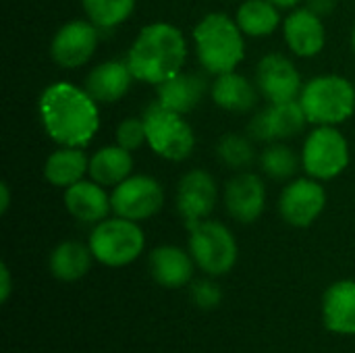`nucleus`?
Segmentation results:
<instances>
[{
	"label": "nucleus",
	"mask_w": 355,
	"mask_h": 353,
	"mask_svg": "<svg viewBox=\"0 0 355 353\" xmlns=\"http://www.w3.org/2000/svg\"><path fill=\"white\" fill-rule=\"evenodd\" d=\"M37 110L46 133L60 146L83 148L100 127L98 102L85 89L67 81L48 85L40 96Z\"/></svg>",
	"instance_id": "obj_1"
},
{
	"label": "nucleus",
	"mask_w": 355,
	"mask_h": 353,
	"mask_svg": "<svg viewBox=\"0 0 355 353\" xmlns=\"http://www.w3.org/2000/svg\"><path fill=\"white\" fill-rule=\"evenodd\" d=\"M187 58V42L175 25H146L129 48L127 62L137 81L160 85L183 71Z\"/></svg>",
	"instance_id": "obj_2"
},
{
	"label": "nucleus",
	"mask_w": 355,
	"mask_h": 353,
	"mask_svg": "<svg viewBox=\"0 0 355 353\" xmlns=\"http://www.w3.org/2000/svg\"><path fill=\"white\" fill-rule=\"evenodd\" d=\"M193 42L200 64L212 75L235 71L245 56L243 31L225 12L206 15L193 29Z\"/></svg>",
	"instance_id": "obj_3"
},
{
	"label": "nucleus",
	"mask_w": 355,
	"mask_h": 353,
	"mask_svg": "<svg viewBox=\"0 0 355 353\" xmlns=\"http://www.w3.org/2000/svg\"><path fill=\"white\" fill-rule=\"evenodd\" d=\"M300 104L314 125H339L355 110L354 85L339 75H320L310 79L300 94Z\"/></svg>",
	"instance_id": "obj_4"
},
{
	"label": "nucleus",
	"mask_w": 355,
	"mask_h": 353,
	"mask_svg": "<svg viewBox=\"0 0 355 353\" xmlns=\"http://www.w3.org/2000/svg\"><path fill=\"white\" fill-rule=\"evenodd\" d=\"M87 246L94 254V260L100 264L108 268H123L141 256L146 237L135 221L114 216L104 218L94 227Z\"/></svg>",
	"instance_id": "obj_5"
},
{
	"label": "nucleus",
	"mask_w": 355,
	"mask_h": 353,
	"mask_svg": "<svg viewBox=\"0 0 355 353\" xmlns=\"http://www.w3.org/2000/svg\"><path fill=\"white\" fill-rule=\"evenodd\" d=\"M141 119L146 123L148 144L158 156L173 160V162H179L191 156L196 148V135L189 123L183 119V114L164 108L156 100L146 106Z\"/></svg>",
	"instance_id": "obj_6"
},
{
	"label": "nucleus",
	"mask_w": 355,
	"mask_h": 353,
	"mask_svg": "<svg viewBox=\"0 0 355 353\" xmlns=\"http://www.w3.org/2000/svg\"><path fill=\"white\" fill-rule=\"evenodd\" d=\"M189 254L196 266L208 277H223L237 264V241L233 233L216 221H202L189 229Z\"/></svg>",
	"instance_id": "obj_7"
},
{
	"label": "nucleus",
	"mask_w": 355,
	"mask_h": 353,
	"mask_svg": "<svg viewBox=\"0 0 355 353\" xmlns=\"http://www.w3.org/2000/svg\"><path fill=\"white\" fill-rule=\"evenodd\" d=\"M302 164L312 179L327 181L349 164V146L335 125H318L304 141Z\"/></svg>",
	"instance_id": "obj_8"
},
{
	"label": "nucleus",
	"mask_w": 355,
	"mask_h": 353,
	"mask_svg": "<svg viewBox=\"0 0 355 353\" xmlns=\"http://www.w3.org/2000/svg\"><path fill=\"white\" fill-rule=\"evenodd\" d=\"M110 202H112V212L116 216L139 223L160 212L164 204V191L154 177L131 175L119 185H114Z\"/></svg>",
	"instance_id": "obj_9"
},
{
	"label": "nucleus",
	"mask_w": 355,
	"mask_h": 353,
	"mask_svg": "<svg viewBox=\"0 0 355 353\" xmlns=\"http://www.w3.org/2000/svg\"><path fill=\"white\" fill-rule=\"evenodd\" d=\"M306 123L308 117L300 100L270 102V106L262 108L252 117V121L248 123V135L254 141H262V144L285 141L302 133Z\"/></svg>",
	"instance_id": "obj_10"
},
{
	"label": "nucleus",
	"mask_w": 355,
	"mask_h": 353,
	"mask_svg": "<svg viewBox=\"0 0 355 353\" xmlns=\"http://www.w3.org/2000/svg\"><path fill=\"white\" fill-rule=\"evenodd\" d=\"M100 27L92 21L75 19L64 23L52 37L50 56L62 69H77L83 67L98 48L100 42Z\"/></svg>",
	"instance_id": "obj_11"
},
{
	"label": "nucleus",
	"mask_w": 355,
	"mask_h": 353,
	"mask_svg": "<svg viewBox=\"0 0 355 353\" xmlns=\"http://www.w3.org/2000/svg\"><path fill=\"white\" fill-rule=\"evenodd\" d=\"M218 200V187L210 173L196 169L181 177L177 187V212L185 221V227L191 229L198 223L206 221Z\"/></svg>",
	"instance_id": "obj_12"
},
{
	"label": "nucleus",
	"mask_w": 355,
	"mask_h": 353,
	"mask_svg": "<svg viewBox=\"0 0 355 353\" xmlns=\"http://www.w3.org/2000/svg\"><path fill=\"white\" fill-rule=\"evenodd\" d=\"M327 193L318 179H295L285 185L279 198V212L285 223L297 229L310 227L324 210Z\"/></svg>",
	"instance_id": "obj_13"
},
{
	"label": "nucleus",
	"mask_w": 355,
	"mask_h": 353,
	"mask_svg": "<svg viewBox=\"0 0 355 353\" xmlns=\"http://www.w3.org/2000/svg\"><path fill=\"white\" fill-rule=\"evenodd\" d=\"M256 85L260 94L268 102H287V100H297L302 94V75L295 69V64L279 54H266L258 67H256Z\"/></svg>",
	"instance_id": "obj_14"
},
{
	"label": "nucleus",
	"mask_w": 355,
	"mask_h": 353,
	"mask_svg": "<svg viewBox=\"0 0 355 353\" xmlns=\"http://www.w3.org/2000/svg\"><path fill=\"white\" fill-rule=\"evenodd\" d=\"M227 212L243 225L256 223L266 208V185L254 173H239L225 185Z\"/></svg>",
	"instance_id": "obj_15"
},
{
	"label": "nucleus",
	"mask_w": 355,
	"mask_h": 353,
	"mask_svg": "<svg viewBox=\"0 0 355 353\" xmlns=\"http://www.w3.org/2000/svg\"><path fill=\"white\" fill-rule=\"evenodd\" d=\"M283 33L289 50L302 58L316 56L327 42V31L322 25V19L312 12L308 6L293 10L285 23H283Z\"/></svg>",
	"instance_id": "obj_16"
},
{
	"label": "nucleus",
	"mask_w": 355,
	"mask_h": 353,
	"mask_svg": "<svg viewBox=\"0 0 355 353\" xmlns=\"http://www.w3.org/2000/svg\"><path fill=\"white\" fill-rule=\"evenodd\" d=\"M148 268L152 279L164 289H181L193 279L196 262L189 252L177 246H158L152 250Z\"/></svg>",
	"instance_id": "obj_17"
},
{
	"label": "nucleus",
	"mask_w": 355,
	"mask_h": 353,
	"mask_svg": "<svg viewBox=\"0 0 355 353\" xmlns=\"http://www.w3.org/2000/svg\"><path fill=\"white\" fill-rule=\"evenodd\" d=\"M322 322L339 337L355 335V281L343 279L327 287L322 295Z\"/></svg>",
	"instance_id": "obj_18"
},
{
	"label": "nucleus",
	"mask_w": 355,
	"mask_h": 353,
	"mask_svg": "<svg viewBox=\"0 0 355 353\" xmlns=\"http://www.w3.org/2000/svg\"><path fill=\"white\" fill-rule=\"evenodd\" d=\"M133 79L127 60H106L87 73L83 89L98 104H112L129 92Z\"/></svg>",
	"instance_id": "obj_19"
},
{
	"label": "nucleus",
	"mask_w": 355,
	"mask_h": 353,
	"mask_svg": "<svg viewBox=\"0 0 355 353\" xmlns=\"http://www.w3.org/2000/svg\"><path fill=\"white\" fill-rule=\"evenodd\" d=\"M64 206L73 218L85 225H98L112 210L110 196L96 181H79L64 189Z\"/></svg>",
	"instance_id": "obj_20"
},
{
	"label": "nucleus",
	"mask_w": 355,
	"mask_h": 353,
	"mask_svg": "<svg viewBox=\"0 0 355 353\" xmlns=\"http://www.w3.org/2000/svg\"><path fill=\"white\" fill-rule=\"evenodd\" d=\"M210 85L212 83H208L206 75L181 71L158 85V102L168 110L187 114L202 102Z\"/></svg>",
	"instance_id": "obj_21"
},
{
	"label": "nucleus",
	"mask_w": 355,
	"mask_h": 353,
	"mask_svg": "<svg viewBox=\"0 0 355 353\" xmlns=\"http://www.w3.org/2000/svg\"><path fill=\"white\" fill-rule=\"evenodd\" d=\"M258 85L235 71L216 75L210 85L212 100L229 112H250L258 104Z\"/></svg>",
	"instance_id": "obj_22"
},
{
	"label": "nucleus",
	"mask_w": 355,
	"mask_h": 353,
	"mask_svg": "<svg viewBox=\"0 0 355 353\" xmlns=\"http://www.w3.org/2000/svg\"><path fill=\"white\" fill-rule=\"evenodd\" d=\"M89 173V160L81 148L62 146L52 152L44 162V177L54 187H71L83 181V175Z\"/></svg>",
	"instance_id": "obj_23"
},
{
	"label": "nucleus",
	"mask_w": 355,
	"mask_h": 353,
	"mask_svg": "<svg viewBox=\"0 0 355 353\" xmlns=\"http://www.w3.org/2000/svg\"><path fill=\"white\" fill-rule=\"evenodd\" d=\"M92 260L94 254L89 246H83L79 241H62L50 252L48 268L54 279L62 283H75L89 273Z\"/></svg>",
	"instance_id": "obj_24"
},
{
	"label": "nucleus",
	"mask_w": 355,
	"mask_h": 353,
	"mask_svg": "<svg viewBox=\"0 0 355 353\" xmlns=\"http://www.w3.org/2000/svg\"><path fill=\"white\" fill-rule=\"evenodd\" d=\"M133 171V156L129 150L116 146L100 148L89 158V175L100 185H119Z\"/></svg>",
	"instance_id": "obj_25"
},
{
	"label": "nucleus",
	"mask_w": 355,
	"mask_h": 353,
	"mask_svg": "<svg viewBox=\"0 0 355 353\" xmlns=\"http://www.w3.org/2000/svg\"><path fill=\"white\" fill-rule=\"evenodd\" d=\"M235 21L243 31V35L264 37L279 27L281 15H279V6L270 0H245L237 10Z\"/></svg>",
	"instance_id": "obj_26"
},
{
	"label": "nucleus",
	"mask_w": 355,
	"mask_h": 353,
	"mask_svg": "<svg viewBox=\"0 0 355 353\" xmlns=\"http://www.w3.org/2000/svg\"><path fill=\"white\" fill-rule=\"evenodd\" d=\"M81 6L94 25L100 29H112L131 17L135 0H81Z\"/></svg>",
	"instance_id": "obj_27"
},
{
	"label": "nucleus",
	"mask_w": 355,
	"mask_h": 353,
	"mask_svg": "<svg viewBox=\"0 0 355 353\" xmlns=\"http://www.w3.org/2000/svg\"><path fill=\"white\" fill-rule=\"evenodd\" d=\"M216 156L220 162L233 171H243L256 160L254 139L239 133H225L216 144Z\"/></svg>",
	"instance_id": "obj_28"
},
{
	"label": "nucleus",
	"mask_w": 355,
	"mask_h": 353,
	"mask_svg": "<svg viewBox=\"0 0 355 353\" xmlns=\"http://www.w3.org/2000/svg\"><path fill=\"white\" fill-rule=\"evenodd\" d=\"M260 166L262 171L277 181H285L291 179L297 173L300 166V158L293 152V148L285 146L283 141H272L268 144L262 154H260Z\"/></svg>",
	"instance_id": "obj_29"
},
{
	"label": "nucleus",
	"mask_w": 355,
	"mask_h": 353,
	"mask_svg": "<svg viewBox=\"0 0 355 353\" xmlns=\"http://www.w3.org/2000/svg\"><path fill=\"white\" fill-rule=\"evenodd\" d=\"M144 141H148V135H146V123L144 119H125L119 127H116V144L129 152L137 150L144 146Z\"/></svg>",
	"instance_id": "obj_30"
},
{
	"label": "nucleus",
	"mask_w": 355,
	"mask_h": 353,
	"mask_svg": "<svg viewBox=\"0 0 355 353\" xmlns=\"http://www.w3.org/2000/svg\"><path fill=\"white\" fill-rule=\"evenodd\" d=\"M189 295H191L193 306L200 308V310H206V312L218 308L220 302H223V289H220L214 281H210V279L196 281V283L191 285Z\"/></svg>",
	"instance_id": "obj_31"
},
{
	"label": "nucleus",
	"mask_w": 355,
	"mask_h": 353,
	"mask_svg": "<svg viewBox=\"0 0 355 353\" xmlns=\"http://www.w3.org/2000/svg\"><path fill=\"white\" fill-rule=\"evenodd\" d=\"M12 291V279H10V270L6 264L0 266V302L6 304Z\"/></svg>",
	"instance_id": "obj_32"
},
{
	"label": "nucleus",
	"mask_w": 355,
	"mask_h": 353,
	"mask_svg": "<svg viewBox=\"0 0 355 353\" xmlns=\"http://www.w3.org/2000/svg\"><path fill=\"white\" fill-rule=\"evenodd\" d=\"M306 6L316 12L318 17H324V15H331L337 6V0H306Z\"/></svg>",
	"instance_id": "obj_33"
},
{
	"label": "nucleus",
	"mask_w": 355,
	"mask_h": 353,
	"mask_svg": "<svg viewBox=\"0 0 355 353\" xmlns=\"http://www.w3.org/2000/svg\"><path fill=\"white\" fill-rule=\"evenodd\" d=\"M8 204H10V189L6 183L0 185V212L4 214L8 210Z\"/></svg>",
	"instance_id": "obj_34"
},
{
	"label": "nucleus",
	"mask_w": 355,
	"mask_h": 353,
	"mask_svg": "<svg viewBox=\"0 0 355 353\" xmlns=\"http://www.w3.org/2000/svg\"><path fill=\"white\" fill-rule=\"evenodd\" d=\"M270 2H275L279 8H291V6H295L300 0H270Z\"/></svg>",
	"instance_id": "obj_35"
},
{
	"label": "nucleus",
	"mask_w": 355,
	"mask_h": 353,
	"mask_svg": "<svg viewBox=\"0 0 355 353\" xmlns=\"http://www.w3.org/2000/svg\"><path fill=\"white\" fill-rule=\"evenodd\" d=\"M352 46H354V52H355V27H354V31H352Z\"/></svg>",
	"instance_id": "obj_36"
}]
</instances>
